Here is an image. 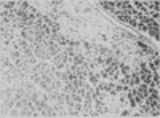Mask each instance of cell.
I'll use <instances>...</instances> for the list:
<instances>
[{
  "instance_id": "obj_1",
  "label": "cell",
  "mask_w": 160,
  "mask_h": 118,
  "mask_svg": "<svg viewBox=\"0 0 160 118\" xmlns=\"http://www.w3.org/2000/svg\"><path fill=\"white\" fill-rule=\"evenodd\" d=\"M87 81H88L91 86H98V83L101 81L99 74H98V72H88V78H87Z\"/></svg>"
},
{
  "instance_id": "obj_2",
  "label": "cell",
  "mask_w": 160,
  "mask_h": 118,
  "mask_svg": "<svg viewBox=\"0 0 160 118\" xmlns=\"http://www.w3.org/2000/svg\"><path fill=\"white\" fill-rule=\"evenodd\" d=\"M61 51H63V48L59 47V45H58V43H51V45H50V47H48V48H46V53H48V54H50V56H51V58H53V56H56V54H59Z\"/></svg>"
},
{
  "instance_id": "obj_3",
  "label": "cell",
  "mask_w": 160,
  "mask_h": 118,
  "mask_svg": "<svg viewBox=\"0 0 160 118\" xmlns=\"http://www.w3.org/2000/svg\"><path fill=\"white\" fill-rule=\"evenodd\" d=\"M141 83V78L138 72H131L130 74V86H138Z\"/></svg>"
},
{
  "instance_id": "obj_4",
  "label": "cell",
  "mask_w": 160,
  "mask_h": 118,
  "mask_svg": "<svg viewBox=\"0 0 160 118\" xmlns=\"http://www.w3.org/2000/svg\"><path fill=\"white\" fill-rule=\"evenodd\" d=\"M56 43H58L59 47L64 50L66 47H67V37H66L64 34H59V35H58V42H56Z\"/></svg>"
},
{
  "instance_id": "obj_5",
  "label": "cell",
  "mask_w": 160,
  "mask_h": 118,
  "mask_svg": "<svg viewBox=\"0 0 160 118\" xmlns=\"http://www.w3.org/2000/svg\"><path fill=\"white\" fill-rule=\"evenodd\" d=\"M72 62L75 66H82L83 62H85V58H83V53H80V54H75V56L72 58Z\"/></svg>"
},
{
  "instance_id": "obj_6",
  "label": "cell",
  "mask_w": 160,
  "mask_h": 118,
  "mask_svg": "<svg viewBox=\"0 0 160 118\" xmlns=\"http://www.w3.org/2000/svg\"><path fill=\"white\" fill-rule=\"evenodd\" d=\"M119 70H120L122 75H130L131 74V67L128 64H122V62H120V66H119Z\"/></svg>"
},
{
  "instance_id": "obj_7",
  "label": "cell",
  "mask_w": 160,
  "mask_h": 118,
  "mask_svg": "<svg viewBox=\"0 0 160 118\" xmlns=\"http://www.w3.org/2000/svg\"><path fill=\"white\" fill-rule=\"evenodd\" d=\"M63 81L59 80V78H54L53 81H51V83H50V86L53 88V89H56V91H61V88H63Z\"/></svg>"
},
{
  "instance_id": "obj_8",
  "label": "cell",
  "mask_w": 160,
  "mask_h": 118,
  "mask_svg": "<svg viewBox=\"0 0 160 118\" xmlns=\"http://www.w3.org/2000/svg\"><path fill=\"white\" fill-rule=\"evenodd\" d=\"M136 88H138V91H139L141 94L144 96V99H146V97H147V85H146V83H143V81H141V83H139Z\"/></svg>"
},
{
  "instance_id": "obj_9",
  "label": "cell",
  "mask_w": 160,
  "mask_h": 118,
  "mask_svg": "<svg viewBox=\"0 0 160 118\" xmlns=\"http://www.w3.org/2000/svg\"><path fill=\"white\" fill-rule=\"evenodd\" d=\"M93 45L91 42H88V40H82V48H83V51H90V50H93Z\"/></svg>"
},
{
  "instance_id": "obj_10",
  "label": "cell",
  "mask_w": 160,
  "mask_h": 118,
  "mask_svg": "<svg viewBox=\"0 0 160 118\" xmlns=\"http://www.w3.org/2000/svg\"><path fill=\"white\" fill-rule=\"evenodd\" d=\"M95 61L98 62V66H99L101 69H102V67H104V58H102V56H98V58H96Z\"/></svg>"
},
{
  "instance_id": "obj_11",
  "label": "cell",
  "mask_w": 160,
  "mask_h": 118,
  "mask_svg": "<svg viewBox=\"0 0 160 118\" xmlns=\"http://www.w3.org/2000/svg\"><path fill=\"white\" fill-rule=\"evenodd\" d=\"M149 115H150V116H157V118H158V115H160V112H158V108H150V112H149Z\"/></svg>"
},
{
  "instance_id": "obj_12",
  "label": "cell",
  "mask_w": 160,
  "mask_h": 118,
  "mask_svg": "<svg viewBox=\"0 0 160 118\" xmlns=\"http://www.w3.org/2000/svg\"><path fill=\"white\" fill-rule=\"evenodd\" d=\"M114 89H115V91L120 94V93H122V89H123V85H120V83H115V88H114Z\"/></svg>"
}]
</instances>
